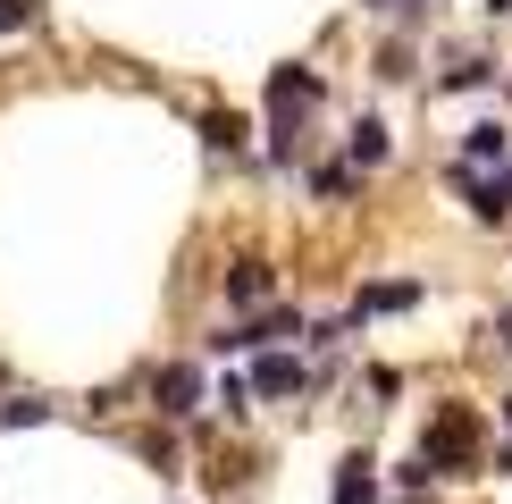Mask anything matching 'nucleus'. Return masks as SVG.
Wrapping results in <instances>:
<instances>
[{
	"label": "nucleus",
	"instance_id": "11",
	"mask_svg": "<svg viewBox=\"0 0 512 504\" xmlns=\"http://www.w3.org/2000/svg\"><path fill=\"white\" fill-rule=\"evenodd\" d=\"M202 143H210V152H244V118L236 110H210L202 118Z\"/></svg>",
	"mask_w": 512,
	"mask_h": 504
},
{
	"label": "nucleus",
	"instance_id": "5",
	"mask_svg": "<svg viewBox=\"0 0 512 504\" xmlns=\"http://www.w3.org/2000/svg\"><path fill=\"white\" fill-rule=\"evenodd\" d=\"M462 194H471L479 219H504L512 210V160H504V177H471V168H462Z\"/></svg>",
	"mask_w": 512,
	"mask_h": 504
},
{
	"label": "nucleus",
	"instance_id": "20",
	"mask_svg": "<svg viewBox=\"0 0 512 504\" xmlns=\"http://www.w3.org/2000/svg\"><path fill=\"white\" fill-rule=\"evenodd\" d=\"M504 345H512V328H504Z\"/></svg>",
	"mask_w": 512,
	"mask_h": 504
},
{
	"label": "nucleus",
	"instance_id": "7",
	"mask_svg": "<svg viewBox=\"0 0 512 504\" xmlns=\"http://www.w3.org/2000/svg\"><path fill=\"white\" fill-rule=\"evenodd\" d=\"M336 504H378V479H370V462H361V454L336 462Z\"/></svg>",
	"mask_w": 512,
	"mask_h": 504
},
{
	"label": "nucleus",
	"instance_id": "19",
	"mask_svg": "<svg viewBox=\"0 0 512 504\" xmlns=\"http://www.w3.org/2000/svg\"><path fill=\"white\" fill-rule=\"evenodd\" d=\"M0 387H9V362H0Z\"/></svg>",
	"mask_w": 512,
	"mask_h": 504
},
{
	"label": "nucleus",
	"instance_id": "1",
	"mask_svg": "<svg viewBox=\"0 0 512 504\" xmlns=\"http://www.w3.org/2000/svg\"><path fill=\"white\" fill-rule=\"evenodd\" d=\"M412 462H420L429 479H437V471H471V462H479V420L462 412V404H445V412L429 420V437H420Z\"/></svg>",
	"mask_w": 512,
	"mask_h": 504
},
{
	"label": "nucleus",
	"instance_id": "9",
	"mask_svg": "<svg viewBox=\"0 0 512 504\" xmlns=\"http://www.w3.org/2000/svg\"><path fill=\"white\" fill-rule=\"evenodd\" d=\"M345 152H353V168H378V160H387V126H378V118H361L353 135H345Z\"/></svg>",
	"mask_w": 512,
	"mask_h": 504
},
{
	"label": "nucleus",
	"instance_id": "18",
	"mask_svg": "<svg viewBox=\"0 0 512 504\" xmlns=\"http://www.w3.org/2000/svg\"><path fill=\"white\" fill-rule=\"evenodd\" d=\"M361 9H395V0H361Z\"/></svg>",
	"mask_w": 512,
	"mask_h": 504
},
{
	"label": "nucleus",
	"instance_id": "12",
	"mask_svg": "<svg viewBox=\"0 0 512 504\" xmlns=\"http://www.w3.org/2000/svg\"><path fill=\"white\" fill-rule=\"evenodd\" d=\"M42 420H51L42 395H9V404H0V429H42Z\"/></svg>",
	"mask_w": 512,
	"mask_h": 504
},
{
	"label": "nucleus",
	"instance_id": "6",
	"mask_svg": "<svg viewBox=\"0 0 512 504\" xmlns=\"http://www.w3.org/2000/svg\"><path fill=\"white\" fill-rule=\"evenodd\" d=\"M319 101V76L311 68H277L269 76V110H311Z\"/></svg>",
	"mask_w": 512,
	"mask_h": 504
},
{
	"label": "nucleus",
	"instance_id": "14",
	"mask_svg": "<svg viewBox=\"0 0 512 504\" xmlns=\"http://www.w3.org/2000/svg\"><path fill=\"white\" fill-rule=\"evenodd\" d=\"M42 17V0H0V34H26Z\"/></svg>",
	"mask_w": 512,
	"mask_h": 504
},
{
	"label": "nucleus",
	"instance_id": "13",
	"mask_svg": "<svg viewBox=\"0 0 512 504\" xmlns=\"http://www.w3.org/2000/svg\"><path fill=\"white\" fill-rule=\"evenodd\" d=\"M311 194H319V202H345V194H353V168H319Z\"/></svg>",
	"mask_w": 512,
	"mask_h": 504
},
{
	"label": "nucleus",
	"instance_id": "10",
	"mask_svg": "<svg viewBox=\"0 0 512 504\" xmlns=\"http://www.w3.org/2000/svg\"><path fill=\"white\" fill-rule=\"evenodd\" d=\"M269 294V261H236L227 269V303H261Z\"/></svg>",
	"mask_w": 512,
	"mask_h": 504
},
{
	"label": "nucleus",
	"instance_id": "8",
	"mask_svg": "<svg viewBox=\"0 0 512 504\" xmlns=\"http://www.w3.org/2000/svg\"><path fill=\"white\" fill-rule=\"evenodd\" d=\"M487 160H512V143H504V126H496V118L462 135V168H487Z\"/></svg>",
	"mask_w": 512,
	"mask_h": 504
},
{
	"label": "nucleus",
	"instance_id": "15",
	"mask_svg": "<svg viewBox=\"0 0 512 504\" xmlns=\"http://www.w3.org/2000/svg\"><path fill=\"white\" fill-rule=\"evenodd\" d=\"M487 76H496V68H487V59H454V76H445V84H454V93H479Z\"/></svg>",
	"mask_w": 512,
	"mask_h": 504
},
{
	"label": "nucleus",
	"instance_id": "4",
	"mask_svg": "<svg viewBox=\"0 0 512 504\" xmlns=\"http://www.w3.org/2000/svg\"><path fill=\"white\" fill-rule=\"evenodd\" d=\"M412 303H420V278H378V286H361L353 320H370V311H412Z\"/></svg>",
	"mask_w": 512,
	"mask_h": 504
},
{
	"label": "nucleus",
	"instance_id": "16",
	"mask_svg": "<svg viewBox=\"0 0 512 504\" xmlns=\"http://www.w3.org/2000/svg\"><path fill=\"white\" fill-rule=\"evenodd\" d=\"M210 404H227V420H236V412H252V387H244V378H219V395H210Z\"/></svg>",
	"mask_w": 512,
	"mask_h": 504
},
{
	"label": "nucleus",
	"instance_id": "3",
	"mask_svg": "<svg viewBox=\"0 0 512 504\" xmlns=\"http://www.w3.org/2000/svg\"><path fill=\"white\" fill-rule=\"evenodd\" d=\"M244 387H252V395H294V387H303V362H294V353H261Z\"/></svg>",
	"mask_w": 512,
	"mask_h": 504
},
{
	"label": "nucleus",
	"instance_id": "2",
	"mask_svg": "<svg viewBox=\"0 0 512 504\" xmlns=\"http://www.w3.org/2000/svg\"><path fill=\"white\" fill-rule=\"evenodd\" d=\"M152 404H160L168 420H185V412L202 404V370H194V362H168V370H152Z\"/></svg>",
	"mask_w": 512,
	"mask_h": 504
},
{
	"label": "nucleus",
	"instance_id": "17",
	"mask_svg": "<svg viewBox=\"0 0 512 504\" xmlns=\"http://www.w3.org/2000/svg\"><path fill=\"white\" fill-rule=\"evenodd\" d=\"M487 9H496V17H512V0H487Z\"/></svg>",
	"mask_w": 512,
	"mask_h": 504
}]
</instances>
